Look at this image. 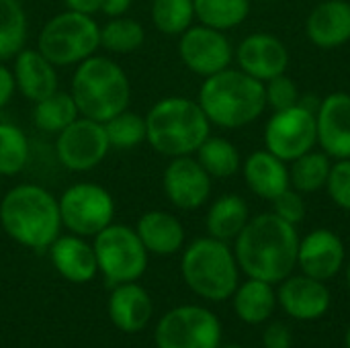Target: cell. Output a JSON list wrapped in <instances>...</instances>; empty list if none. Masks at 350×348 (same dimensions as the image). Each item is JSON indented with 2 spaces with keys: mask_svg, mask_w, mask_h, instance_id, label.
Listing matches in <instances>:
<instances>
[{
  "mask_svg": "<svg viewBox=\"0 0 350 348\" xmlns=\"http://www.w3.org/2000/svg\"><path fill=\"white\" fill-rule=\"evenodd\" d=\"M299 240L297 226L273 211L258 213L248 219L246 228L234 240V254L248 279L275 285L285 281L297 267Z\"/></svg>",
  "mask_w": 350,
  "mask_h": 348,
  "instance_id": "6da1fadb",
  "label": "cell"
},
{
  "mask_svg": "<svg viewBox=\"0 0 350 348\" xmlns=\"http://www.w3.org/2000/svg\"><path fill=\"white\" fill-rule=\"evenodd\" d=\"M0 226L16 244L45 250L62 230L59 203L41 185H16L0 201Z\"/></svg>",
  "mask_w": 350,
  "mask_h": 348,
  "instance_id": "7a4b0ae2",
  "label": "cell"
},
{
  "mask_svg": "<svg viewBox=\"0 0 350 348\" xmlns=\"http://www.w3.org/2000/svg\"><path fill=\"white\" fill-rule=\"evenodd\" d=\"M197 103L211 125L221 129H240L254 123L267 111L265 82L230 66L209 78H203Z\"/></svg>",
  "mask_w": 350,
  "mask_h": 348,
  "instance_id": "3957f363",
  "label": "cell"
},
{
  "mask_svg": "<svg viewBox=\"0 0 350 348\" xmlns=\"http://www.w3.org/2000/svg\"><path fill=\"white\" fill-rule=\"evenodd\" d=\"M146 142L166 158L195 156L211 135V123L201 105L189 96H164L146 115Z\"/></svg>",
  "mask_w": 350,
  "mask_h": 348,
  "instance_id": "277c9868",
  "label": "cell"
},
{
  "mask_svg": "<svg viewBox=\"0 0 350 348\" xmlns=\"http://www.w3.org/2000/svg\"><path fill=\"white\" fill-rule=\"evenodd\" d=\"M70 94L82 117L105 123L129 109L131 82L115 59L94 53L76 66Z\"/></svg>",
  "mask_w": 350,
  "mask_h": 348,
  "instance_id": "5b68a950",
  "label": "cell"
},
{
  "mask_svg": "<svg viewBox=\"0 0 350 348\" xmlns=\"http://www.w3.org/2000/svg\"><path fill=\"white\" fill-rule=\"evenodd\" d=\"M238 260L228 242L217 238H197L180 260V273L193 293L207 302H224L238 289Z\"/></svg>",
  "mask_w": 350,
  "mask_h": 348,
  "instance_id": "8992f818",
  "label": "cell"
},
{
  "mask_svg": "<svg viewBox=\"0 0 350 348\" xmlns=\"http://www.w3.org/2000/svg\"><path fill=\"white\" fill-rule=\"evenodd\" d=\"M100 47V27L90 14L62 10L37 35V49L55 66H78Z\"/></svg>",
  "mask_w": 350,
  "mask_h": 348,
  "instance_id": "52a82bcc",
  "label": "cell"
},
{
  "mask_svg": "<svg viewBox=\"0 0 350 348\" xmlns=\"http://www.w3.org/2000/svg\"><path fill=\"white\" fill-rule=\"evenodd\" d=\"M92 248L98 271L113 285L137 281L148 269L150 252L142 244L135 228L111 224L94 236Z\"/></svg>",
  "mask_w": 350,
  "mask_h": 348,
  "instance_id": "ba28073f",
  "label": "cell"
},
{
  "mask_svg": "<svg viewBox=\"0 0 350 348\" xmlns=\"http://www.w3.org/2000/svg\"><path fill=\"white\" fill-rule=\"evenodd\" d=\"M57 203L62 226L82 238H94L111 226L115 217L113 195L96 183H76L68 187Z\"/></svg>",
  "mask_w": 350,
  "mask_h": 348,
  "instance_id": "9c48e42d",
  "label": "cell"
},
{
  "mask_svg": "<svg viewBox=\"0 0 350 348\" xmlns=\"http://www.w3.org/2000/svg\"><path fill=\"white\" fill-rule=\"evenodd\" d=\"M265 148L287 164L318 148L316 111L299 101V105L273 111L265 123Z\"/></svg>",
  "mask_w": 350,
  "mask_h": 348,
  "instance_id": "30bf717a",
  "label": "cell"
},
{
  "mask_svg": "<svg viewBox=\"0 0 350 348\" xmlns=\"http://www.w3.org/2000/svg\"><path fill=\"white\" fill-rule=\"evenodd\" d=\"M154 338L158 348H219L221 324L207 308L180 306L158 322Z\"/></svg>",
  "mask_w": 350,
  "mask_h": 348,
  "instance_id": "8fae6325",
  "label": "cell"
},
{
  "mask_svg": "<svg viewBox=\"0 0 350 348\" xmlns=\"http://www.w3.org/2000/svg\"><path fill=\"white\" fill-rule=\"evenodd\" d=\"M111 144L105 123L88 117H78L55 135L57 162L70 172H90L109 154Z\"/></svg>",
  "mask_w": 350,
  "mask_h": 348,
  "instance_id": "7c38bea8",
  "label": "cell"
},
{
  "mask_svg": "<svg viewBox=\"0 0 350 348\" xmlns=\"http://www.w3.org/2000/svg\"><path fill=\"white\" fill-rule=\"evenodd\" d=\"M178 55L193 74L209 78L232 66L234 45L224 31L199 23L178 35Z\"/></svg>",
  "mask_w": 350,
  "mask_h": 348,
  "instance_id": "4fadbf2b",
  "label": "cell"
},
{
  "mask_svg": "<svg viewBox=\"0 0 350 348\" xmlns=\"http://www.w3.org/2000/svg\"><path fill=\"white\" fill-rule=\"evenodd\" d=\"M162 189L174 207L183 211H195L209 201L213 178L195 156H178L170 158L168 166L164 168Z\"/></svg>",
  "mask_w": 350,
  "mask_h": 348,
  "instance_id": "5bb4252c",
  "label": "cell"
},
{
  "mask_svg": "<svg viewBox=\"0 0 350 348\" xmlns=\"http://www.w3.org/2000/svg\"><path fill=\"white\" fill-rule=\"evenodd\" d=\"M234 59L248 76L269 82L271 78L285 74L289 68V47L273 33H252L244 37L234 49Z\"/></svg>",
  "mask_w": 350,
  "mask_h": 348,
  "instance_id": "9a60e30c",
  "label": "cell"
},
{
  "mask_svg": "<svg viewBox=\"0 0 350 348\" xmlns=\"http://www.w3.org/2000/svg\"><path fill=\"white\" fill-rule=\"evenodd\" d=\"M347 250L340 236L328 228H318L299 240L297 267L304 275L318 281L334 279L345 267Z\"/></svg>",
  "mask_w": 350,
  "mask_h": 348,
  "instance_id": "2e32d148",
  "label": "cell"
},
{
  "mask_svg": "<svg viewBox=\"0 0 350 348\" xmlns=\"http://www.w3.org/2000/svg\"><path fill=\"white\" fill-rule=\"evenodd\" d=\"M318 148L332 160L350 158V92H330L316 109Z\"/></svg>",
  "mask_w": 350,
  "mask_h": 348,
  "instance_id": "e0dca14e",
  "label": "cell"
},
{
  "mask_svg": "<svg viewBox=\"0 0 350 348\" xmlns=\"http://www.w3.org/2000/svg\"><path fill=\"white\" fill-rule=\"evenodd\" d=\"M277 304L283 312L295 320H318L330 308V291L324 281H318L308 275H289L281 281L277 291Z\"/></svg>",
  "mask_w": 350,
  "mask_h": 348,
  "instance_id": "ac0fdd59",
  "label": "cell"
},
{
  "mask_svg": "<svg viewBox=\"0 0 350 348\" xmlns=\"http://www.w3.org/2000/svg\"><path fill=\"white\" fill-rule=\"evenodd\" d=\"M306 35L320 49H336L350 41L349 0H322L306 18Z\"/></svg>",
  "mask_w": 350,
  "mask_h": 348,
  "instance_id": "d6986e66",
  "label": "cell"
},
{
  "mask_svg": "<svg viewBox=\"0 0 350 348\" xmlns=\"http://www.w3.org/2000/svg\"><path fill=\"white\" fill-rule=\"evenodd\" d=\"M10 70L14 76L16 90L31 103H37L59 90L55 66L37 47H23L14 55V66Z\"/></svg>",
  "mask_w": 350,
  "mask_h": 348,
  "instance_id": "ffe728a7",
  "label": "cell"
},
{
  "mask_svg": "<svg viewBox=\"0 0 350 348\" xmlns=\"http://www.w3.org/2000/svg\"><path fill=\"white\" fill-rule=\"evenodd\" d=\"M242 176L246 187L260 199L273 201L279 197L285 189L291 187L289 183V164L275 154H271L267 148L252 152L242 162Z\"/></svg>",
  "mask_w": 350,
  "mask_h": 348,
  "instance_id": "44dd1931",
  "label": "cell"
},
{
  "mask_svg": "<svg viewBox=\"0 0 350 348\" xmlns=\"http://www.w3.org/2000/svg\"><path fill=\"white\" fill-rule=\"evenodd\" d=\"M49 258L55 271L70 283H88L98 273L92 244L76 234L57 236L49 246Z\"/></svg>",
  "mask_w": 350,
  "mask_h": 348,
  "instance_id": "7402d4cb",
  "label": "cell"
},
{
  "mask_svg": "<svg viewBox=\"0 0 350 348\" xmlns=\"http://www.w3.org/2000/svg\"><path fill=\"white\" fill-rule=\"evenodd\" d=\"M109 318L123 332H139L152 318V299L148 291L131 283H119L109 295Z\"/></svg>",
  "mask_w": 350,
  "mask_h": 348,
  "instance_id": "603a6c76",
  "label": "cell"
},
{
  "mask_svg": "<svg viewBox=\"0 0 350 348\" xmlns=\"http://www.w3.org/2000/svg\"><path fill=\"white\" fill-rule=\"evenodd\" d=\"M135 232L150 254L170 256L176 254L185 244V228L180 219L162 209L146 211L137 219Z\"/></svg>",
  "mask_w": 350,
  "mask_h": 348,
  "instance_id": "cb8c5ba5",
  "label": "cell"
},
{
  "mask_svg": "<svg viewBox=\"0 0 350 348\" xmlns=\"http://www.w3.org/2000/svg\"><path fill=\"white\" fill-rule=\"evenodd\" d=\"M248 219H250L248 203L236 193H226L209 205L205 215V228L211 238H217L221 242H232L246 228Z\"/></svg>",
  "mask_w": 350,
  "mask_h": 348,
  "instance_id": "d4e9b609",
  "label": "cell"
},
{
  "mask_svg": "<svg viewBox=\"0 0 350 348\" xmlns=\"http://www.w3.org/2000/svg\"><path fill=\"white\" fill-rule=\"evenodd\" d=\"M234 312L246 324L267 322L277 308V293L271 283L248 279L234 291Z\"/></svg>",
  "mask_w": 350,
  "mask_h": 348,
  "instance_id": "484cf974",
  "label": "cell"
},
{
  "mask_svg": "<svg viewBox=\"0 0 350 348\" xmlns=\"http://www.w3.org/2000/svg\"><path fill=\"white\" fill-rule=\"evenodd\" d=\"M80 117L76 101L70 92L55 90L53 94L33 103V123L43 133H59Z\"/></svg>",
  "mask_w": 350,
  "mask_h": 348,
  "instance_id": "4316f807",
  "label": "cell"
},
{
  "mask_svg": "<svg viewBox=\"0 0 350 348\" xmlns=\"http://www.w3.org/2000/svg\"><path fill=\"white\" fill-rule=\"evenodd\" d=\"M195 158L211 178H230L242 170V156L238 148L221 135H209L195 152Z\"/></svg>",
  "mask_w": 350,
  "mask_h": 348,
  "instance_id": "83f0119b",
  "label": "cell"
},
{
  "mask_svg": "<svg viewBox=\"0 0 350 348\" xmlns=\"http://www.w3.org/2000/svg\"><path fill=\"white\" fill-rule=\"evenodd\" d=\"M332 168V158L320 148L289 162V183L295 191L310 195L326 189L328 174Z\"/></svg>",
  "mask_w": 350,
  "mask_h": 348,
  "instance_id": "f1b7e54d",
  "label": "cell"
},
{
  "mask_svg": "<svg viewBox=\"0 0 350 348\" xmlns=\"http://www.w3.org/2000/svg\"><path fill=\"white\" fill-rule=\"evenodd\" d=\"M195 21L217 31H232L240 27L252 8V0H193Z\"/></svg>",
  "mask_w": 350,
  "mask_h": 348,
  "instance_id": "f546056e",
  "label": "cell"
},
{
  "mask_svg": "<svg viewBox=\"0 0 350 348\" xmlns=\"http://www.w3.org/2000/svg\"><path fill=\"white\" fill-rule=\"evenodd\" d=\"M146 41L144 25L129 16H113L100 27V47L109 53H133Z\"/></svg>",
  "mask_w": 350,
  "mask_h": 348,
  "instance_id": "4dcf8cb0",
  "label": "cell"
},
{
  "mask_svg": "<svg viewBox=\"0 0 350 348\" xmlns=\"http://www.w3.org/2000/svg\"><path fill=\"white\" fill-rule=\"evenodd\" d=\"M27 14L21 2L0 0V62L14 57L27 41Z\"/></svg>",
  "mask_w": 350,
  "mask_h": 348,
  "instance_id": "1f68e13d",
  "label": "cell"
},
{
  "mask_svg": "<svg viewBox=\"0 0 350 348\" xmlns=\"http://www.w3.org/2000/svg\"><path fill=\"white\" fill-rule=\"evenodd\" d=\"M29 137L27 133L10 123H0V176H14L23 172V168L29 162Z\"/></svg>",
  "mask_w": 350,
  "mask_h": 348,
  "instance_id": "d6a6232c",
  "label": "cell"
},
{
  "mask_svg": "<svg viewBox=\"0 0 350 348\" xmlns=\"http://www.w3.org/2000/svg\"><path fill=\"white\" fill-rule=\"evenodd\" d=\"M150 14L160 33L178 37L195 23V4L193 0H152Z\"/></svg>",
  "mask_w": 350,
  "mask_h": 348,
  "instance_id": "836d02e7",
  "label": "cell"
},
{
  "mask_svg": "<svg viewBox=\"0 0 350 348\" xmlns=\"http://www.w3.org/2000/svg\"><path fill=\"white\" fill-rule=\"evenodd\" d=\"M105 131L109 137L111 148L115 150H131L146 142V115L135 111H121L113 119L105 121Z\"/></svg>",
  "mask_w": 350,
  "mask_h": 348,
  "instance_id": "e575fe53",
  "label": "cell"
},
{
  "mask_svg": "<svg viewBox=\"0 0 350 348\" xmlns=\"http://www.w3.org/2000/svg\"><path fill=\"white\" fill-rule=\"evenodd\" d=\"M265 98H267V109L273 111H283L289 107L299 105L301 101V90L297 86V82L285 74H279L275 78H271L269 82H265Z\"/></svg>",
  "mask_w": 350,
  "mask_h": 348,
  "instance_id": "d590c367",
  "label": "cell"
},
{
  "mask_svg": "<svg viewBox=\"0 0 350 348\" xmlns=\"http://www.w3.org/2000/svg\"><path fill=\"white\" fill-rule=\"evenodd\" d=\"M326 193L336 207L350 211V158L332 160Z\"/></svg>",
  "mask_w": 350,
  "mask_h": 348,
  "instance_id": "8d00e7d4",
  "label": "cell"
},
{
  "mask_svg": "<svg viewBox=\"0 0 350 348\" xmlns=\"http://www.w3.org/2000/svg\"><path fill=\"white\" fill-rule=\"evenodd\" d=\"M273 213L279 215L281 219L297 226L306 219V213H308V205H306V199H304V193L295 191L293 187L285 189L279 197H275L273 201Z\"/></svg>",
  "mask_w": 350,
  "mask_h": 348,
  "instance_id": "74e56055",
  "label": "cell"
},
{
  "mask_svg": "<svg viewBox=\"0 0 350 348\" xmlns=\"http://www.w3.org/2000/svg\"><path fill=\"white\" fill-rule=\"evenodd\" d=\"M262 348H291V330L283 324H271L265 330Z\"/></svg>",
  "mask_w": 350,
  "mask_h": 348,
  "instance_id": "f35d334b",
  "label": "cell"
},
{
  "mask_svg": "<svg viewBox=\"0 0 350 348\" xmlns=\"http://www.w3.org/2000/svg\"><path fill=\"white\" fill-rule=\"evenodd\" d=\"M14 92H16V84H14L12 70L6 68L0 62V111L10 103V98L14 96Z\"/></svg>",
  "mask_w": 350,
  "mask_h": 348,
  "instance_id": "ab89813d",
  "label": "cell"
},
{
  "mask_svg": "<svg viewBox=\"0 0 350 348\" xmlns=\"http://www.w3.org/2000/svg\"><path fill=\"white\" fill-rule=\"evenodd\" d=\"M64 2H66V8L68 10L82 12V14H90V16H94L103 8V0H64Z\"/></svg>",
  "mask_w": 350,
  "mask_h": 348,
  "instance_id": "60d3db41",
  "label": "cell"
},
{
  "mask_svg": "<svg viewBox=\"0 0 350 348\" xmlns=\"http://www.w3.org/2000/svg\"><path fill=\"white\" fill-rule=\"evenodd\" d=\"M131 4H133V0H103L100 12L107 14L109 18L123 16V14H127V10L131 8Z\"/></svg>",
  "mask_w": 350,
  "mask_h": 348,
  "instance_id": "b9f144b4",
  "label": "cell"
},
{
  "mask_svg": "<svg viewBox=\"0 0 350 348\" xmlns=\"http://www.w3.org/2000/svg\"><path fill=\"white\" fill-rule=\"evenodd\" d=\"M347 285H349V291H350V260H349V265H347Z\"/></svg>",
  "mask_w": 350,
  "mask_h": 348,
  "instance_id": "7bdbcfd3",
  "label": "cell"
},
{
  "mask_svg": "<svg viewBox=\"0 0 350 348\" xmlns=\"http://www.w3.org/2000/svg\"><path fill=\"white\" fill-rule=\"evenodd\" d=\"M347 348H350V328L349 332H347Z\"/></svg>",
  "mask_w": 350,
  "mask_h": 348,
  "instance_id": "ee69618b",
  "label": "cell"
},
{
  "mask_svg": "<svg viewBox=\"0 0 350 348\" xmlns=\"http://www.w3.org/2000/svg\"><path fill=\"white\" fill-rule=\"evenodd\" d=\"M219 348H242V347H236V345H230V347H219Z\"/></svg>",
  "mask_w": 350,
  "mask_h": 348,
  "instance_id": "f6af8a7d",
  "label": "cell"
},
{
  "mask_svg": "<svg viewBox=\"0 0 350 348\" xmlns=\"http://www.w3.org/2000/svg\"><path fill=\"white\" fill-rule=\"evenodd\" d=\"M258 2H279V0H258Z\"/></svg>",
  "mask_w": 350,
  "mask_h": 348,
  "instance_id": "bcb514c9",
  "label": "cell"
},
{
  "mask_svg": "<svg viewBox=\"0 0 350 348\" xmlns=\"http://www.w3.org/2000/svg\"><path fill=\"white\" fill-rule=\"evenodd\" d=\"M0 187H2V176H0Z\"/></svg>",
  "mask_w": 350,
  "mask_h": 348,
  "instance_id": "7dc6e473",
  "label": "cell"
},
{
  "mask_svg": "<svg viewBox=\"0 0 350 348\" xmlns=\"http://www.w3.org/2000/svg\"><path fill=\"white\" fill-rule=\"evenodd\" d=\"M16 2H21V0H16Z\"/></svg>",
  "mask_w": 350,
  "mask_h": 348,
  "instance_id": "c3c4849f",
  "label": "cell"
}]
</instances>
